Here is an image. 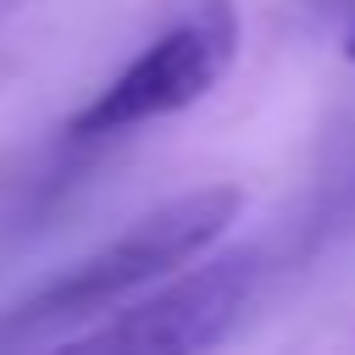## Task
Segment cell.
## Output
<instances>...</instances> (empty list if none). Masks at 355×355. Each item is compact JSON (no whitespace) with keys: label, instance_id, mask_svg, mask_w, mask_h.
Segmentation results:
<instances>
[{"label":"cell","instance_id":"obj_1","mask_svg":"<svg viewBox=\"0 0 355 355\" xmlns=\"http://www.w3.org/2000/svg\"><path fill=\"white\" fill-rule=\"evenodd\" d=\"M244 194L233 183H211V189H189L166 205H155L150 216H139L128 233H116L111 244L89 250L83 261H72L67 272H55L44 288H33L6 322H0V338H17V333H39V327H55V322H72V316H89V311H105L150 283H161L166 272L189 266L194 255H205L227 222L239 216Z\"/></svg>","mask_w":355,"mask_h":355},{"label":"cell","instance_id":"obj_2","mask_svg":"<svg viewBox=\"0 0 355 355\" xmlns=\"http://www.w3.org/2000/svg\"><path fill=\"white\" fill-rule=\"evenodd\" d=\"M239 55V11L233 0H194L155 44H144L78 116L72 133L78 139H105V133H128L161 116L189 111L194 100H205L227 67Z\"/></svg>","mask_w":355,"mask_h":355},{"label":"cell","instance_id":"obj_3","mask_svg":"<svg viewBox=\"0 0 355 355\" xmlns=\"http://www.w3.org/2000/svg\"><path fill=\"white\" fill-rule=\"evenodd\" d=\"M255 294V255L233 250L205 261L200 272L155 288L150 300L128 305L116 322H105L100 333L78 338L83 349H133V355H189V349H211L233 333V322L244 316Z\"/></svg>","mask_w":355,"mask_h":355}]
</instances>
